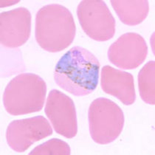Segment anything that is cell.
Instances as JSON below:
<instances>
[{
    "label": "cell",
    "mask_w": 155,
    "mask_h": 155,
    "mask_svg": "<svg viewBox=\"0 0 155 155\" xmlns=\"http://www.w3.org/2000/svg\"><path fill=\"white\" fill-rule=\"evenodd\" d=\"M46 94L47 85L42 78L34 73H21L6 86L3 105L11 115L34 113L42 109Z\"/></svg>",
    "instance_id": "obj_3"
},
{
    "label": "cell",
    "mask_w": 155,
    "mask_h": 155,
    "mask_svg": "<svg viewBox=\"0 0 155 155\" xmlns=\"http://www.w3.org/2000/svg\"><path fill=\"white\" fill-rule=\"evenodd\" d=\"M100 62L90 50L75 46L57 62L54 80L61 88L75 96H85L98 84Z\"/></svg>",
    "instance_id": "obj_1"
},
{
    "label": "cell",
    "mask_w": 155,
    "mask_h": 155,
    "mask_svg": "<svg viewBox=\"0 0 155 155\" xmlns=\"http://www.w3.org/2000/svg\"><path fill=\"white\" fill-rule=\"evenodd\" d=\"M77 16L84 32L92 39L106 41L114 36L115 19L104 1H81L77 7Z\"/></svg>",
    "instance_id": "obj_5"
},
{
    "label": "cell",
    "mask_w": 155,
    "mask_h": 155,
    "mask_svg": "<svg viewBox=\"0 0 155 155\" xmlns=\"http://www.w3.org/2000/svg\"><path fill=\"white\" fill-rule=\"evenodd\" d=\"M20 1H1L0 2V6H1V8H6V7H9L17 4Z\"/></svg>",
    "instance_id": "obj_14"
},
{
    "label": "cell",
    "mask_w": 155,
    "mask_h": 155,
    "mask_svg": "<svg viewBox=\"0 0 155 155\" xmlns=\"http://www.w3.org/2000/svg\"><path fill=\"white\" fill-rule=\"evenodd\" d=\"M101 85L105 93L115 97L124 105L130 106L135 102L134 77L129 72L104 66L101 70Z\"/></svg>",
    "instance_id": "obj_10"
},
{
    "label": "cell",
    "mask_w": 155,
    "mask_h": 155,
    "mask_svg": "<svg viewBox=\"0 0 155 155\" xmlns=\"http://www.w3.org/2000/svg\"><path fill=\"white\" fill-rule=\"evenodd\" d=\"M53 134V129L48 120L41 115L10 123L6 130L8 146L16 152L27 151L34 143Z\"/></svg>",
    "instance_id": "obj_6"
},
{
    "label": "cell",
    "mask_w": 155,
    "mask_h": 155,
    "mask_svg": "<svg viewBox=\"0 0 155 155\" xmlns=\"http://www.w3.org/2000/svg\"><path fill=\"white\" fill-rule=\"evenodd\" d=\"M31 13L27 8H15L0 15V42L7 48L25 45L31 33Z\"/></svg>",
    "instance_id": "obj_9"
},
{
    "label": "cell",
    "mask_w": 155,
    "mask_h": 155,
    "mask_svg": "<svg viewBox=\"0 0 155 155\" xmlns=\"http://www.w3.org/2000/svg\"><path fill=\"white\" fill-rule=\"evenodd\" d=\"M45 112L57 134L67 139L76 136V109L71 97L59 90H52L47 99Z\"/></svg>",
    "instance_id": "obj_7"
},
{
    "label": "cell",
    "mask_w": 155,
    "mask_h": 155,
    "mask_svg": "<svg viewBox=\"0 0 155 155\" xmlns=\"http://www.w3.org/2000/svg\"><path fill=\"white\" fill-rule=\"evenodd\" d=\"M71 153L70 147L67 143L60 139L54 138L47 142L38 145L29 154H66Z\"/></svg>",
    "instance_id": "obj_13"
},
{
    "label": "cell",
    "mask_w": 155,
    "mask_h": 155,
    "mask_svg": "<svg viewBox=\"0 0 155 155\" xmlns=\"http://www.w3.org/2000/svg\"><path fill=\"white\" fill-rule=\"evenodd\" d=\"M107 54L109 61L118 68L134 70L146 60L148 46L140 34L126 33L111 45Z\"/></svg>",
    "instance_id": "obj_8"
},
{
    "label": "cell",
    "mask_w": 155,
    "mask_h": 155,
    "mask_svg": "<svg viewBox=\"0 0 155 155\" xmlns=\"http://www.w3.org/2000/svg\"><path fill=\"white\" fill-rule=\"evenodd\" d=\"M155 62H147L138 74V87L141 99L146 104H155Z\"/></svg>",
    "instance_id": "obj_12"
},
{
    "label": "cell",
    "mask_w": 155,
    "mask_h": 155,
    "mask_svg": "<svg viewBox=\"0 0 155 155\" xmlns=\"http://www.w3.org/2000/svg\"><path fill=\"white\" fill-rule=\"evenodd\" d=\"M110 4L116 14L124 24L128 26H136L146 19L149 13V3L143 1H114Z\"/></svg>",
    "instance_id": "obj_11"
},
{
    "label": "cell",
    "mask_w": 155,
    "mask_h": 155,
    "mask_svg": "<svg viewBox=\"0 0 155 155\" xmlns=\"http://www.w3.org/2000/svg\"><path fill=\"white\" fill-rule=\"evenodd\" d=\"M75 33L73 16L66 7L50 4L37 12L35 38L43 50L50 53L65 50L72 43Z\"/></svg>",
    "instance_id": "obj_2"
},
{
    "label": "cell",
    "mask_w": 155,
    "mask_h": 155,
    "mask_svg": "<svg viewBox=\"0 0 155 155\" xmlns=\"http://www.w3.org/2000/svg\"><path fill=\"white\" fill-rule=\"evenodd\" d=\"M89 128L92 139L100 145H107L120 135L125 117L120 107L110 99L98 97L88 110Z\"/></svg>",
    "instance_id": "obj_4"
}]
</instances>
